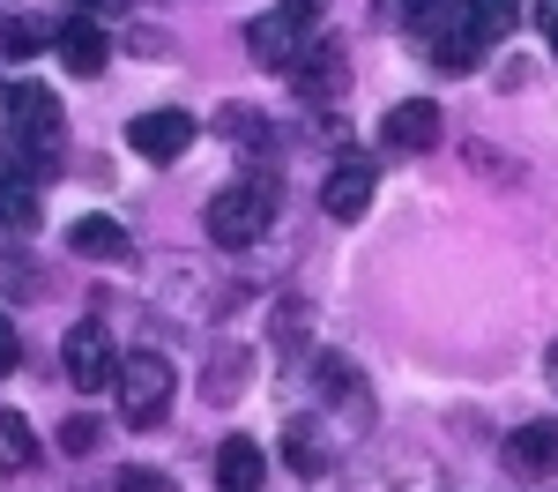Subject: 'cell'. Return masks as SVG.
Listing matches in <instances>:
<instances>
[{"mask_svg": "<svg viewBox=\"0 0 558 492\" xmlns=\"http://www.w3.org/2000/svg\"><path fill=\"white\" fill-rule=\"evenodd\" d=\"M112 388H120V418H128L134 433H157L165 418H172V396H179V373L165 351H134L112 365Z\"/></svg>", "mask_w": 558, "mask_h": 492, "instance_id": "obj_1", "label": "cell"}, {"mask_svg": "<svg viewBox=\"0 0 558 492\" xmlns=\"http://www.w3.org/2000/svg\"><path fill=\"white\" fill-rule=\"evenodd\" d=\"M410 31H417V45H425V60L439 68V75H470L476 52H484V31H476L470 0H432Z\"/></svg>", "mask_w": 558, "mask_h": 492, "instance_id": "obj_2", "label": "cell"}, {"mask_svg": "<svg viewBox=\"0 0 558 492\" xmlns=\"http://www.w3.org/2000/svg\"><path fill=\"white\" fill-rule=\"evenodd\" d=\"M268 224H276V179H239V187H223L209 202V239L216 247H260L268 239Z\"/></svg>", "mask_w": 558, "mask_h": 492, "instance_id": "obj_3", "label": "cell"}, {"mask_svg": "<svg viewBox=\"0 0 558 492\" xmlns=\"http://www.w3.org/2000/svg\"><path fill=\"white\" fill-rule=\"evenodd\" d=\"M328 15V0H283V8H268L246 23V60L254 68H291V52L313 38V23Z\"/></svg>", "mask_w": 558, "mask_h": 492, "instance_id": "obj_4", "label": "cell"}, {"mask_svg": "<svg viewBox=\"0 0 558 492\" xmlns=\"http://www.w3.org/2000/svg\"><path fill=\"white\" fill-rule=\"evenodd\" d=\"M313 381H320V396H328V410L343 418L350 433H365L373 425V381H365V365L343 351H313Z\"/></svg>", "mask_w": 558, "mask_h": 492, "instance_id": "obj_5", "label": "cell"}, {"mask_svg": "<svg viewBox=\"0 0 558 492\" xmlns=\"http://www.w3.org/2000/svg\"><path fill=\"white\" fill-rule=\"evenodd\" d=\"M291 83H299L305 105H336V97L350 89V52L336 38H320V31H313V38L291 52Z\"/></svg>", "mask_w": 558, "mask_h": 492, "instance_id": "obj_6", "label": "cell"}, {"mask_svg": "<svg viewBox=\"0 0 558 492\" xmlns=\"http://www.w3.org/2000/svg\"><path fill=\"white\" fill-rule=\"evenodd\" d=\"M128 149L134 157H149V165H179L186 149H194V112H134V128H128Z\"/></svg>", "mask_w": 558, "mask_h": 492, "instance_id": "obj_7", "label": "cell"}, {"mask_svg": "<svg viewBox=\"0 0 558 492\" xmlns=\"http://www.w3.org/2000/svg\"><path fill=\"white\" fill-rule=\"evenodd\" d=\"M112 336H105V321H75V336H68V381H75V396H105L112 388Z\"/></svg>", "mask_w": 558, "mask_h": 492, "instance_id": "obj_8", "label": "cell"}, {"mask_svg": "<svg viewBox=\"0 0 558 492\" xmlns=\"http://www.w3.org/2000/svg\"><path fill=\"white\" fill-rule=\"evenodd\" d=\"M373 194H380V165H373V157H343V165L328 172V187H320V209L357 224L365 209H373Z\"/></svg>", "mask_w": 558, "mask_h": 492, "instance_id": "obj_9", "label": "cell"}, {"mask_svg": "<svg viewBox=\"0 0 558 492\" xmlns=\"http://www.w3.org/2000/svg\"><path fill=\"white\" fill-rule=\"evenodd\" d=\"M380 142L395 149V157H425L432 142H439V105H432V97H402V105H387Z\"/></svg>", "mask_w": 558, "mask_h": 492, "instance_id": "obj_10", "label": "cell"}, {"mask_svg": "<svg viewBox=\"0 0 558 492\" xmlns=\"http://www.w3.org/2000/svg\"><path fill=\"white\" fill-rule=\"evenodd\" d=\"M52 52L68 60V75H105V60H112V38H105V23L97 15H68L60 31H52Z\"/></svg>", "mask_w": 558, "mask_h": 492, "instance_id": "obj_11", "label": "cell"}, {"mask_svg": "<svg viewBox=\"0 0 558 492\" xmlns=\"http://www.w3.org/2000/svg\"><path fill=\"white\" fill-rule=\"evenodd\" d=\"M507 470L529 478V485L558 478V425H551V418H536V425H514V433H507Z\"/></svg>", "mask_w": 558, "mask_h": 492, "instance_id": "obj_12", "label": "cell"}, {"mask_svg": "<svg viewBox=\"0 0 558 492\" xmlns=\"http://www.w3.org/2000/svg\"><path fill=\"white\" fill-rule=\"evenodd\" d=\"M283 463H291V478L313 485V478H328V470H336V441H328L320 425L291 418V425H283Z\"/></svg>", "mask_w": 558, "mask_h": 492, "instance_id": "obj_13", "label": "cell"}, {"mask_svg": "<svg viewBox=\"0 0 558 492\" xmlns=\"http://www.w3.org/2000/svg\"><path fill=\"white\" fill-rule=\"evenodd\" d=\"M246 381H254V344H216L209 373H202L209 403H239V396H246Z\"/></svg>", "mask_w": 558, "mask_h": 492, "instance_id": "obj_14", "label": "cell"}, {"mask_svg": "<svg viewBox=\"0 0 558 492\" xmlns=\"http://www.w3.org/2000/svg\"><path fill=\"white\" fill-rule=\"evenodd\" d=\"M260 478H268V455L246 433H231V441L216 447V485L223 492H260Z\"/></svg>", "mask_w": 558, "mask_h": 492, "instance_id": "obj_15", "label": "cell"}, {"mask_svg": "<svg viewBox=\"0 0 558 492\" xmlns=\"http://www.w3.org/2000/svg\"><path fill=\"white\" fill-rule=\"evenodd\" d=\"M68 247H75V254H89V262H128V254H134L128 224H112V217H75Z\"/></svg>", "mask_w": 558, "mask_h": 492, "instance_id": "obj_16", "label": "cell"}, {"mask_svg": "<svg viewBox=\"0 0 558 492\" xmlns=\"http://www.w3.org/2000/svg\"><path fill=\"white\" fill-rule=\"evenodd\" d=\"M395 470H402V478H387V463L373 455V470L357 478V492H439V470L417 463V455H395Z\"/></svg>", "mask_w": 558, "mask_h": 492, "instance_id": "obj_17", "label": "cell"}, {"mask_svg": "<svg viewBox=\"0 0 558 492\" xmlns=\"http://www.w3.org/2000/svg\"><path fill=\"white\" fill-rule=\"evenodd\" d=\"M38 179H0V231H38Z\"/></svg>", "mask_w": 558, "mask_h": 492, "instance_id": "obj_18", "label": "cell"}, {"mask_svg": "<svg viewBox=\"0 0 558 492\" xmlns=\"http://www.w3.org/2000/svg\"><path fill=\"white\" fill-rule=\"evenodd\" d=\"M31 463H38V433H31V418L0 410V470H31Z\"/></svg>", "mask_w": 558, "mask_h": 492, "instance_id": "obj_19", "label": "cell"}, {"mask_svg": "<svg viewBox=\"0 0 558 492\" xmlns=\"http://www.w3.org/2000/svg\"><path fill=\"white\" fill-rule=\"evenodd\" d=\"M45 45H52V23H38V15H15V23H0V52H8V60H38Z\"/></svg>", "mask_w": 558, "mask_h": 492, "instance_id": "obj_20", "label": "cell"}, {"mask_svg": "<svg viewBox=\"0 0 558 492\" xmlns=\"http://www.w3.org/2000/svg\"><path fill=\"white\" fill-rule=\"evenodd\" d=\"M305 328H313V307H305V299H283V307H276V351L305 358Z\"/></svg>", "mask_w": 558, "mask_h": 492, "instance_id": "obj_21", "label": "cell"}, {"mask_svg": "<svg viewBox=\"0 0 558 492\" xmlns=\"http://www.w3.org/2000/svg\"><path fill=\"white\" fill-rule=\"evenodd\" d=\"M470 15H476L484 38H507V31L521 23V0H470Z\"/></svg>", "mask_w": 558, "mask_h": 492, "instance_id": "obj_22", "label": "cell"}, {"mask_svg": "<svg viewBox=\"0 0 558 492\" xmlns=\"http://www.w3.org/2000/svg\"><path fill=\"white\" fill-rule=\"evenodd\" d=\"M97 441H105V425H97L89 410H75V418L60 425V447H68V455H89V447H97Z\"/></svg>", "mask_w": 558, "mask_h": 492, "instance_id": "obj_23", "label": "cell"}, {"mask_svg": "<svg viewBox=\"0 0 558 492\" xmlns=\"http://www.w3.org/2000/svg\"><path fill=\"white\" fill-rule=\"evenodd\" d=\"M223 134H231V142H254V149H268V120H260V112H223Z\"/></svg>", "mask_w": 558, "mask_h": 492, "instance_id": "obj_24", "label": "cell"}, {"mask_svg": "<svg viewBox=\"0 0 558 492\" xmlns=\"http://www.w3.org/2000/svg\"><path fill=\"white\" fill-rule=\"evenodd\" d=\"M112 492H179L172 478H165V470H120V485Z\"/></svg>", "mask_w": 558, "mask_h": 492, "instance_id": "obj_25", "label": "cell"}, {"mask_svg": "<svg viewBox=\"0 0 558 492\" xmlns=\"http://www.w3.org/2000/svg\"><path fill=\"white\" fill-rule=\"evenodd\" d=\"M15 365H23V336H15V321L0 313V381H8Z\"/></svg>", "mask_w": 558, "mask_h": 492, "instance_id": "obj_26", "label": "cell"}, {"mask_svg": "<svg viewBox=\"0 0 558 492\" xmlns=\"http://www.w3.org/2000/svg\"><path fill=\"white\" fill-rule=\"evenodd\" d=\"M432 0H380V8H373V15H380V23H417V15H425Z\"/></svg>", "mask_w": 558, "mask_h": 492, "instance_id": "obj_27", "label": "cell"}, {"mask_svg": "<svg viewBox=\"0 0 558 492\" xmlns=\"http://www.w3.org/2000/svg\"><path fill=\"white\" fill-rule=\"evenodd\" d=\"M536 23H544V31H558V0H536Z\"/></svg>", "mask_w": 558, "mask_h": 492, "instance_id": "obj_28", "label": "cell"}, {"mask_svg": "<svg viewBox=\"0 0 558 492\" xmlns=\"http://www.w3.org/2000/svg\"><path fill=\"white\" fill-rule=\"evenodd\" d=\"M83 15H105V8H128V0H75Z\"/></svg>", "mask_w": 558, "mask_h": 492, "instance_id": "obj_29", "label": "cell"}, {"mask_svg": "<svg viewBox=\"0 0 558 492\" xmlns=\"http://www.w3.org/2000/svg\"><path fill=\"white\" fill-rule=\"evenodd\" d=\"M0 149H8V97H0Z\"/></svg>", "mask_w": 558, "mask_h": 492, "instance_id": "obj_30", "label": "cell"}, {"mask_svg": "<svg viewBox=\"0 0 558 492\" xmlns=\"http://www.w3.org/2000/svg\"><path fill=\"white\" fill-rule=\"evenodd\" d=\"M544 373H551V381H558V344H551V358H544Z\"/></svg>", "mask_w": 558, "mask_h": 492, "instance_id": "obj_31", "label": "cell"}, {"mask_svg": "<svg viewBox=\"0 0 558 492\" xmlns=\"http://www.w3.org/2000/svg\"><path fill=\"white\" fill-rule=\"evenodd\" d=\"M544 38H551V52H558V31H544Z\"/></svg>", "mask_w": 558, "mask_h": 492, "instance_id": "obj_32", "label": "cell"}]
</instances>
